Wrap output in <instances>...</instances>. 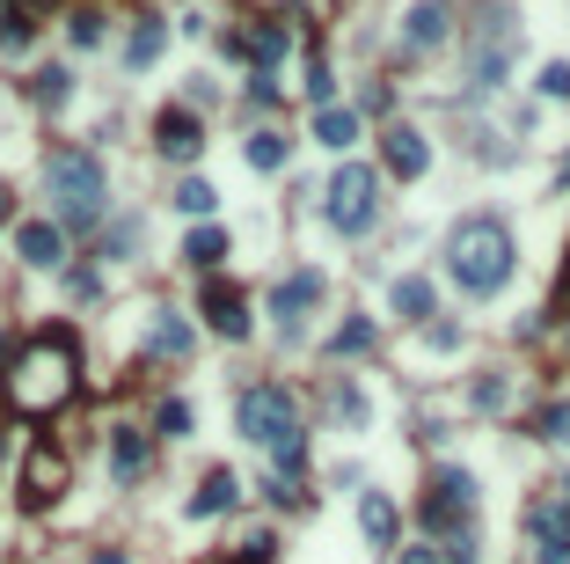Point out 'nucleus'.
Listing matches in <instances>:
<instances>
[{
	"label": "nucleus",
	"mask_w": 570,
	"mask_h": 564,
	"mask_svg": "<svg viewBox=\"0 0 570 564\" xmlns=\"http://www.w3.org/2000/svg\"><path fill=\"white\" fill-rule=\"evenodd\" d=\"M512 271H519V249H512V228H504L498 212H476V220H461V228L447 235V279L461 286L468 300L504 294Z\"/></svg>",
	"instance_id": "nucleus-2"
},
{
	"label": "nucleus",
	"mask_w": 570,
	"mask_h": 564,
	"mask_svg": "<svg viewBox=\"0 0 570 564\" xmlns=\"http://www.w3.org/2000/svg\"><path fill=\"white\" fill-rule=\"evenodd\" d=\"M30 96H37V103H52V110H67L73 103V67H37Z\"/></svg>",
	"instance_id": "nucleus-28"
},
{
	"label": "nucleus",
	"mask_w": 570,
	"mask_h": 564,
	"mask_svg": "<svg viewBox=\"0 0 570 564\" xmlns=\"http://www.w3.org/2000/svg\"><path fill=\"white\" fill-rule=\"evenodd\" d=\"M373 345H380V330H373V323H366V316H344L337 330H329V345H322V353H329V359H366Z\"/></svg>",
	"instance_id": "nucleus-23"
},
{
	"label": "nucleus",
	"mask_w": 570,
	"mask_h": 564,
	"mask_svg": "<svg viewBox=\"0 0 570 564\" xmlns=\"http://www.w3.org/2000/svg\"><path fill=\"white\" fill-rule=\"evenodd\" d=\"M322 220L337 235H366L380 220V177L366 169V161H344V169L322 184Z\"/></svg>",
	"instance_id": "nucleus-6"
},
{
	"label": "nucleus",
	"mask_w": 570,
	"mask_h": 564,
	"mask_svg": "<svg viewBox=\"0 0 570 564\" xmlns=\"http://www.w3.org/2000/svg\"><path fill=\"white\" fill-rule=\"evenodd\" d=\"M8 198H16V191H8V184H0V220H8Z\"/></svg>",
	"instance_id": "nucleus-44"
},
{
	"label": "nucleus",
	"mask_w": 570,
	"mask_h": 564,
	"mask_svg": "<svg viewBox=\"0 0 570 564\" xmlns=\"http://www.w3.org/2000/svg\"><path fill=\"white\" fill-rule=\"evenodd\" d=\"M534 441L541 447H563L570 441V396H549V404L534 410Z\"/></svg>",
	"instance_id": "nucleus-30"
},
{
	"label": "nucleus",
	"mask_w": 570,
	"mask_h": 564,
	"mask_svg": "<svg viewBox=\"0 0 570 564\" xmlns=\"http://www.w3.org/2000/svg\"><path fill=\"white\" fill-rule=\"evenodd\" d=\"M67 37L81 44V52H96V44H103V16H96V8H81V16L67 22Z\"/></svg>",
	"instance_id": "nucleus-35"
},
{
	"label": "nucleus",
	"mask_w": 570,
	"mask_h": 564,
	"mask_svg": "<svg viewBox=\"0 0 570 564\" xmlns=\"http://www.w3.org/2000/svg\"><path fill=\"white\" fill-rule=\"evenodd\" d=\"M322 294H329V279L314 265H300V271H286V279L271 286V316H278V330L286 337H300V323L322 308Z\"/></svg>",
	"instance_id": "nucleus-9"
},
{
	"label": "nucleus",
	"mask_w": 570,
	"mask_h": 564,
	"mask_svg": "<svg viewBox=\"0 0 570 564\" xmlns=\"http://www.w3.org/2000/svg\"><path fill=\"white\" fill-rule=\"evenodd\" d=\"M380 169H388V177H402V184H417L424 169H432V147H424V132L396 118L388 132H380Z\"/></svg>",
	"instance_id": "nucleus-11"
},
{
	"label": "nucleus",
	"mask_w": 570,
	"mask_h": 564,
	"mask_svg": "<svg viewBox=\"0 0 570 564\" xmlns=\"http://www.w3.org/2000/svg\"><path fill=\"white\" fill-rule=\"evenodd\" d=\"M366 132V118L351 103H329V110H314V140L322 147H337V155H351V140Z\"/></svg>",
	"instance_id": "nucleus-20"
},
{
	"label": "nucleus",
	"mask_w": 570,
	"mask_h": 564,
	"mask_svg": "<svg viewBox=\"0 0 570 564\" xmlns=\"http://www.w3.org/2000/svg\"><path fill=\"white\" fill-rule=\"evenodd\" d=\"M541 96H556V103L570 96V67H563V59H549V67H541Z\"/></svg>",
	"instance_id": "nucleus-37"
},
{
	"label": "nucleus",
	"mask_w": 570,
	"mask_h": 564,
	"mask_svg": "<svg viewBox=\"0 0 570 564\" xmlns=\"http://www.w3.org/2000/svg\"><path fill=\"white\" fill-rule=\"evenodd\" d=\"M154 433H161V441H183V433H190V404H183V396H161Z\"/></svg>",
	"instance_id": "nucleus-32"
},
{
	"label": "nucleus",
	"mask_w": 570,
	"mask_h": 564,
	"mask_svg": "<svg viewBox=\"0 0 570 564\" xmlns=\"http://www.w3.org/2000/svg\"><path fill=\"white\" fill-rule=\"evenodd\" d=\"M190 345H198V330H190L183 316H169V308L147 323V353L154 359H190Z\"/></svg>",
	"instance_id": "nucleus-19"
},
{
	"label": "nucleus",
	"mask_w": 570,
	"mask_h": 564,
	"mask_svg": "<svg viewBox=\"0 0 570 564\" xmlns=\"http://www.w3.org/2000/svg\"><path fill=\"white\" fill-rule=\"evenodd\" d=\"M198 308H206V330H212V337H227V345H242V337H249V300L234 294L227 279H206Z\"/></svg>",
	"instance_id": "nucleus-13"
},
{
	"label": "nucleus",
	"mask_w": 570,
	"mask_h": 564,
	"mask_svg": "<svg viewBox=\"0 0 570 564\" xmlns=\"http://www.w3.org/2000/svg\"><path fill=\"white\" fill-rule=\"evenodd\" d=\"M359 528H366V543H373V550H388V543H396V528H402L396 498H388V492H366L359 498Z\"/></svg>",
	"instance_id": "nucleus-21"
},
{
	"label": "nucleus",
	"mask_w": 570,
	"mask_h": 564,
	"mask_svg": "<svg viewBox=\"0 0 570 564\" xmlns=\"http://www.w3.org/2000/svg\"><path fill=\"white\" fill-rule=\"evenodd\" d=\"M308 96H314V110L337 103V73H329V59H322V52H308Z\"/></svg>",
	"instance_id": "nucleus-33"
},
{
	"label": "nucleus",
	"mask_w": 570,
	"mask_h": 564,
	"mask_svg": "<svg viewBox=\"0 0 570 564\" xmlns=\"http://www.w3.org/2000/svg\"><path fill=\"white\" fill-rule=\"evenodd\" d=\"M30 44H37V16H30V8H22V0H0V52H30Z\"/></svg>",
	"instance_id": "nucleus-25"
},
{
	"label": "nucleus",
	"mask_w": 570,
	"mask_h": 564,
	"mask_svg": "<svg viewBox=\"0 0 570 564\" xmlns=\"http://www.w3.org/2000/svg\"><path fill=\"white\" fill-rule=\"evenodd\" d=\"M16 257L37 265V271H59L67 265V228H59V220H22L16 228Z\"/></svg>",
	"instance_id": "nucleus-14"
},
{
	"label": "nucleus",
	"mask_w": 570,
	"mask_h": 564,
	"mask_svg": "<svg viewBox=\"0 0 570 564\" xmlns=\"http://www.w3.org/2000/svg\"><path fill=\"white\" fill-rule=\"evenodd\" d=\"M396 564H439V550H424V543H410V550H402V557Z\"/></svg>",
	"instance_id": "nucleus-40"
},
{
	"label": "nucleus",
	"mask_w": 570,
	"mask_h": 564,
	"mask_svg": "<svg viewBox=\"0 0 570 564\" xmlns=\"http://www.w3.org/2000/svg\"><path fill=\"white\" fill-rule=\"evenodd\" d=\"M161 44H169V22H139V30L124 37V67H132V73H147V67L161 59Z\"/></svg>",
	"instance_id": "nucleus-27"
},
{
	"label": "nucleus",
	"mask_w": 570,
	"mask_h": 564,
	"mask_svg": "<svg viewBox=\"0 0 570 564\" xmlns=\"http://www.w3.org/2000/svg\"><path fill=\"white\" fill-rule=\"evenodd\" d=\"M147 462H154V441H147L139 425H110V476H118V484H139Z\"/></svg>",
	"instance_id": "nucleus-15"
},
{
	"label": "nucleus",
	"mask_w": 570,
	"mask_h": 564,
	"mask_svg": "<svg viewBox=\"0 0 570 564\" xmlns=\"http://www.w3.org/2000/svg\"><path fill=\"white\" fill-rule=\"evenodd\" d=\"M476 528H453V535H439V564H476Z\"/></svg>",
	"instance_id": "nucleus-34"
},
{
	"label": "nucleus",
	"mask_w": 570,
	"mask_h": 564,
	"mask_svg": "<svg viewBox=\"0 0 570 564\" xmlns=\"http://www.w3.org/2000/svg\"><path fill=\"white\" fill-rule=\"evenodd\" d=\"M242 155H249V169H257V177H278V169L293 161V140L263 125V132H249V147H242Z\"/></svg>",
	"instance_id": "nucleus-24"
},
{
	"label": "nucleus",
	"mask_w": 570,
	"mask_h": 564,
	"mask_svg": "<svg viewBox=\"0 0 570 564\" xmlns=\"http://www.w3.org/2000/svg\"><path fill=\"white\" fill-rule=\"evenodd\" d=\"M67 455H59L52 441H37L30 455H22V476H16V498H22V513H52L59 498H67Z\"/></svg>",
	"instance_id": "nucleus-8"
},
{
	"label": "nucleus",
	"mask_w": 570,
	"mask_h": 564,
	"mask_svg": "<svg viewBox=\"0 0 570 564\" xmlns=\"http://www.w3.org/2000/svg\"><path fill=\"white\" fill-rule=\"evenodd\" d=\"M512 52H519V22L483 16V30L468 37V59H461V96H468V103H483V96L504 89V67H512Z\"/></svg>",
	"instance_id": "nucleus-5"
},
{
	"label": "nucleus",
	"mask_w": 570,
	"mask_h": 564,
	"mask_svg": "<svg viewBox=\"0 0 570 564\" xmlns=\"http://www.w3.org/2000/svg\"><path fill=\"white\" fill-rule=\"evenodd\" d=\"M169 206H176V212H190V220H212V206H220V191H212L206 177H183V184H176V191H169Z\"/></svg>",
	"instance_id": "nucleus-29"
},
{
	"label": "nucleus",
	"mask_w": 570,
	"mask_h": 564,
	"mask_svg": "<svg viewBox=\"0 0 570 564\" xmlns=\"http://www.w3.org/2000/svg\"><path fill=\"white\" fill-rule=\"evenodd\" d=\"M249 103H278V73H257V81H249Z\"/></svg>",
	"instance_id": "nucleus-39"
},
{
	"label": "nucleus",
	"mask_w": 570,
	"mask_h": 564,
	"mask_svg": "<svg viewBox=\"0 0 570 564\" xmlns=\"http://www.w3.org/2000/svg\"><path fill=\"white\" fill-rule=\"evenodd\" d=\"M424 353H461V323H424Z\"/></svg>",
	"instance_id": "nucleus-36"
},
{
	"label": "nucleus",
	"mask_w": 570,
	"mask_h": 564,
	"mask_svg": "<svg viewBox=\"0 0 570 564\" xmlns=\"http://www.w3.org/2000/svg\"><path fill=\"white\" fill-rule=\"evenodd\" d=\"M0 388H8V404H16L22 418H59V410L81 396V353H73V337L67 330L30 337V345L8 359Z\"/></svg>",
	"instance_id": "nucleus-1"
},
{
	"label": "nucleus",
	"mask_w": 570,
	"mask_h": 564,
	"mask_svg": "<svg viewBox=\"0 0 570 564\" xmlns=\"http://www.w3.org/2000/svg\"><path fill=\"white\" fill-rule=\"evenodd\" d=\"M556 191H570V161H563V169H556Z\"/></svg>",
	"instance_id": "nucleus-43"
},
{
	"label": "nucleus",
	"mask_w": 570,
	"mask_h": 564,
	"mask_svg": "<svg viewBox=\"0 0 570 564\" xmlns=\"http://www.w3.org/2000/svg\"><path fill=\"white\" fill-rule=\"evenodd\" d=\"M132 243H139V220H118V228L103 235V257H124V249H132Z\"/></svg>",
	"instance_id": "nucleus-38"
},
{
	"label": "nucleus",
	"mask_w": 570,
	"mask_h": 564,
	"mask_svg": "<svg viewBox=\"0 0 570 564\" xmlns=\"http://www.w3.org/2000/svg\"><path fill=\"white\" fill-rule=\"evenodd\" d=\"M417 513H424V528H439V535L468 528V513H476V476L453 469V462H447V469H432V484H424Z\"/></svg>",
	"instance_id": "nucleus-7"
},
{
	"label": "nucleus",
	"mask_w": 570,
	"mask_h": 564,
	"mask_svg": "<svg viewBox=\"0 0 570 564\" xmlns=\"http://www.w3.org/2000/svg\"><path fill=\"white\" fill-rule=\"evenodd\" d=\"M286 52H293V30H286V22H249V30H242V59L257 73H278Z\"/></svg>",
	"instance_id": "nucleus-16"
},
{
	"label": "nucleus",
	"mask_w": 570,
	"mask_h": 564,
	"mask_svg": "<svg viewBox=\"0 0 570 564\" xmlns=\"http://www.w3.org/2000/svg\"><path fill=\"white\" fill-rule=\"evenodd\" d=\"M44 191H52V212H59V228H67V235L103 228L110 177H103V161L88 155V147H59V155H44Z\"/></svg>",
	"instance_id": "nucleus-4"
},
{
	"label": "nucleus",
	"mask_w": 570,
	"mask_h": 564,
	"mask_svg": "<svg viewBox=\"0 0 570 564\" xmlns=\"http://www.w3.org/2000/svg\"><path fill=\"white\" fill-rule=\"evenodd\" d=\"M541 564H570V543H541Z\"/></svg>",
	"instance_id": "nucleus-41"
},
{
	"label": "nucleus",
	"mask_w": 570,
	"mask_h": 564,
	"mask_svg": "<svg viewBox=\"0 0 570 564\" xmlns=\"http://www.w3.org/2000/svg\"><path fill=\"white\" fill-rule=\"evenodd\" d=\"M329 418L359 433V425H366V388L359 382H329Z\"/></svg>",
	"instance_id": "nucleus-31"
},
{
	"label": "nucleus",
	"mask_w": 570,
	"mask_h": 564,
	"mask_svg": "<svg viewBox=\"0 0 570 564\" xmlns=\"http://www.w3.org/2000/svg\"><path fill=\"white\" fill-rule=\"evenodd\" d=\"M227 249H234V243H227L220 220H198V228L183 235V257H190L198 271H220V265H227Z\"/></svg>",
	"instance_id": "nucleus-22"
},
{
	"label": "nucleus",
	"mask_w": 570,
	"mask_h": 564,
	"mask_svg": "<svg viewBox=\"0 0 570 564\" xmlns=\"http://www.w3.org/2000/svg\"><path fill=\"white\" fill-rule=\"evenodd\" d=\"M234 506H242V476L227 469V462L198 476V492H190V513H198V521H212V513H234Z\"/></svg>",
	"instance_id": "nucleus-17"
},
{
	"label": "nucleus",
	"mask_w": 570,
	"mask_h": 564,
	"mask_svg": "<svg viewBox=\"0 0 570 564\" xmlns=\"http://www.w3.org/2000/svg\"><path fill=\"white\" fill-rule=\"evenodd\" d=\"M563 330H570V323H563Z\"/></svg>",
	"instance_id": "nucleus-46"
},
{
	"label": "nucleus",
	"mask_w": 570,
	"mask_h": 564,
	"mask_svg": "<svg viewBox=\"0 0 570 564\" xmlns=\"http://www.w3.org/2000/svg\"><path fill=\"white\" fill-rule=\"evenodd\" d=\"M234 425H242V441L271 447V462H278L286 484L308 469V425H300V404H293L286 382H249L242 404H234Z\"/></svg>",
	"instance_id": "nucleus-3"
},
{
	"label": "nucleus",
	"mask_w": 570,
	"mask_h": 564,
	"mask_svg": "<svg viewBox=\"0 0 570 564\" xmlns=\"http://www.w3.org/2000/svg\"><path fill=\"white\" fill-rule=\"evenodd\" d=\"M388 308H396L402 323H432V316H439V294H432V279H417V271H402V279L388 286Z\"/></svg>",
	"instance_id": "nucleus-18"
},
{
	"label": "nucleus",
	"mask_w": 570,
	"mask_h": 564,
	"mask_svg": "<svg viewBox=\"0 0 570 564\" xmlns=\"http://www.w3.org/2000/svg\"><path fill=\"white\" fill-rule=\"evenodd\" d=\"M447 37H453V0H417L410 16H402V52H410V59L439 52Z\"/></svg>",
	"instance_id": "nucleus-12"
},
{
	"label": "nucleus",
	"mask_w": 570,
	"mask_h": 564,
	"mask_svg": "<svg viewBox=\"0 0 570 564\" xmlns=\"http://www.w3.org/2000/svg\"><path fill=\"white\" fill-rule=\"evenodd\" d=\"M0 353H8V337H0Z\"/></svg>",
	"instance_id": "nucleus-45"
},
{
	"label": "nucleus",
	"mask_w": 570,
	"mask_h": 564,
	"mask_svg": "<svg viewBox=\"0 0 570 564\" xmlns=\"http://www.w3.org/2000/svg\"><path fill=\"white\" fill-rule=\"evenodd\" d=\"M88 564H132V557H124V550H96V557H88Z\"/></svg>",
	"instance_id": "nucleus-42"
},
{
	"label": "nucleus",
	"mask_w": 570,
	"mask_h": 564,
	"mask_svg": "<svg viewBox=\"0 0 570 564\" xmlns=\"http://www.w3.org/2000/svg\"><path fill=\"white\" fill-rule=\"evenodd\" d=\"M468 404L483 410V418H498V410L512 404V374H504V367H483L476 382H468Z\"/></svg>",
	"instance_id": "nucleus-26"
},
{
	"label": "nucleus",
	"mask_w": 570,
	"mask_h": 564,
	"mask_svg": "<svg viewBox=\"0 0 570 564\" xmlns=\"http://www.w3.org/2000/svg\"><path fill=\"white\" fill-rule=\"evenodd\" d=\"M154 147H161V161H176V169H190V161L206 155V125H198V110H183V103H169L154 118Z\"/></svg>",
	"instance_id": "nucleus-10"
}]
</instances>
